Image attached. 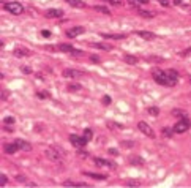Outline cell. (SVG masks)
<instances>
[{
	"label": "cell",
	"mask_w": 191,
	"mask_h": 188,
	"mask_svg": "<svg viewBox=\"0 0 191 188\" xmlns=\"http://www.w3.org/2000/svg\"><path fill=\"white\" fill-rule=\"evenodd\" d=\"M136 35H138V37H141V38H144V40H147V41H152V40L157 38V35H155V33L147 32V30H138Z\"/></svg>",
	"instance_id": "11"
},
{
	"label": "cell",
	"mask_w": 191,
	"mask_h": 188,
	"mask_svg": "<svg viewBox=\"0 0 191 188\" xmlns=\"http://www.w3.org/2000/svg\"><path fill=\"white\" fill-rule=\"evenodd\" d=\"M138 13H139V15L142 16V18H153V13H150V11H145V10H139Z\"/></svg>",
	"instance_id": "28"
},
{
	"label": "cell",
	"mask_w": 191,
	"mask_h": 188,
	"mask_svg": "<svg viewBox=\"0 0 191 188\" xmlns=\"http://www.w3.org/2000/svg\"><path fill=\"white\" fill-rule=\"evenodd\" d=\"M41 37L49 38V37H51V32H49V30H41Z\"/></svg>",
	"instance_id": "45"
},
{
	"label": "cell",
	"mask_w": 191,
	"mask_h": 188,
	"mask_svg": "<svg viewBox=\"0 0 191 188\" xmlns=\"http://www.w3.org/2000/svg\"><path fill=\"white\" fill-rule=\"evenodd\" d=\"M123 62H125V63H128V65H136L139 60H138V57H134V55L125 54V55H123Z\"/></svg>",
	"instance_id": "20"
},
{
	"label": "cell",
	"mask_w": 191,
	"mask_h": 188,
	"mask_svg": "<svg viewBox=\"0 0 191 188\" xmlns=\"http://www.w3.org/2000/svg\"><path fill=\"white\" fill-rule=\"evenodd\" d=\"M171 114L172 115H177V117H188L186 115V111H183V109H172Z\"/></svg>",
	"instance_id": "23"
},
{
	"label": "cell",
	"mask_w": 191,
	"mask_h": 188,
	"mask_svg": "<svg viewBox=\"0 0 191 188\" xmlns=\"http://www.w3.org/2000/svg\"><path fill=\"white\" fill-rule=\"evenodd\" d=\"M59 49H60L62 52H66V54H71V52L74 51V47H73L71 44H66V43H60V44H59Z\"/></svg>",
	"instance_id": "21"
},
{
	"label": "cell",
	"mask_w": 191,
	"mask_h": 188,
	"mask_svg": "<svg viewBox=\"0 0 191 188\" xmlns=\"http://www.w3.org/2000/svg\"><path fill=\"white\" fill-rule=\"evenodd\" d=\"M21 71L25 73V74H32V70L29 66H21Z\"/></svg>",
	"instance_id": "39"
},
{
	"label": "cell",
	"mask_w": 191,
	"mask_h": 188,
	"mask_svg": "<svg viewBox=\"0 0 191 188\" xmlns=\"http://www.w3.org/2000/svg\"><path fill=\"white\" fill-rule=\"evenodd\" d=\"M138 2H139V3H148L150 0H138Z\"/></svg>",
	"instance_id": "52"
},
{
	"label": "cell",
	"mask_w": 191,
	"mask_h": 188,
	"mask_svg": "<svg viewBox=\"0 0 191 188\" xmlns=\"http://www.w3.org/2000/svg\"><path fill=\"white\" fill-rule=\"evenodd\" d=\"M3 150H5V154L13 155V154H16V152L19 150V147H18L16 142H13V144H5V145H3Z\"/></svg>",
	"instance_id": "14"
},
{
	"label": "cell",
	"mask_w": 191,
	"mask_h": 188,
	"mask_svg": "<svg viewBox=\"0 0 191 188\" xmlns=\"http://www.w3.org/2000/svg\"><path fill=\"white\" fill-rule=\"evenodd\" d=\"M138 128H139V131H142V133H144L145 136H148L150 139L155 138V131L152 130V127H150L148 123H145V122H139V123H138Z\"/></svg>",
	"instance_id": "6"
},
{
	"label": "cell",
	"mask_w": 191,
	"mask_h": 188,
	"mask_svg": "<svg viewBox=\"0 0 191 188\" xmlns=\"http://www.w3.org/2000/svg\"><path fill=\"white\" fill-rule=\"evenodd\" d=\"M95 8V11H98V13H103V15H111V11L106 8V6H101V5H95L93 6Z\"/></svg>",
	"instance_id": "25"
},
{
	"label": "cell",
	"mask_w": 191,
	"mask_h": 188,
	"mask_svg": "<svg viewBox=\"0 0 191 188\" xmlns=\"http://www.w3.org/2000/svg\"><path fill=\"white\" fill-rule=\"evenodd\" d=\"M152 76H153L155 82H157V84H161V86L174 87V86L177 84V81L171 79V78L167 76V73L163 71V70H160V68H153V70H152Z\"/></svg>",
	"instance_id": "1"
},
{
	"label": "cell",
	"mask_w": 191,
	"mask_h": 188,
	"mask_svg": "<svg viewBox=\"0 0 191 188\" xmlns=\"http://www.w3.org/2000/svg\"><path fill=\"white\" fill-rule=\"evenodd\" d=\"M16 144H18L19 150H24V152H30L32 150V145L29 142H25L24 139H16Z\"/></svg>",
	"instance_id": "15"
},
{
	"label": "cell",
	"mask_w": 191,
	"mask_h": 188,
	"mask_svg": "<svg viewBox=\"0 0 191 188\" xmlns=\"http://www.w3.org/2000/svg\"><path fill=\"white\" fill-rule=\"evenodd\" d=\"M76 186H89V185H87L86 182H77V183H76Z\"/></svg>",
	"instance_id": "49"
},
{
	"label": "cell",
	"mask_w": 191,
	"mask_h": 188,
	"mask_svg": "<svg viewBox=\"0 0 191 188\" xmlns=\"http://www.w3.org/2000/svg\"><path fill=\"white\" fill-rule=\"evenodd\" d=\"M111 101H112V100H111L109 95H104V96H103V104H104V106H109Z\"/></svg>",
	"instance_id": "33"
},
{
	"label": "cell",
	"mask_w": 191,
	"mask_h": 188,
	"mask_svg": "<svg viewBox=\"0 0 191 188\" xmlns=\"http://www.w3.org/2000/svg\"><path fill=\"white\" fill-rule=\"evenodd\" d=\"M3 123L5 125H13V123H15V117H5V119H3Z\"/></svg>",
	"instance_id": "31"
},
{
	"label": "cell",
	"mask_w": 191,
	"mask_h": 188,
	"mask_svg": "<svg viewBox=\"0 0 191 188\" xmlns=\"http://www.w3.org/2000/svg\"><path fill=\"white\" fill-rule=\"evenodd\" d=\"M84 32H86V29H84V27H81V25H77V27H73V29L66 30V37H68V38H74V37H77V35H81V33H84Z\"/></svg>",
	"instance_id": "9"
},
{
	"label": "cell",
	"mask_w": 191,
	"mask_h": 188,
	"mask_svg": "<svg viewBox=\"0 0 191 188\" xmlns=\"http://www.w3.org/2000/svg\"><path fill=\"white\" fill-rule=\"evenodd\" d=\"M71 55H76V57H82L84 52H82V51H79V49H74V51L71 52Z\"/></svg>",
	"instance_id": "40"
},
{
	"label": "cell",
	"mask_w": 191,
	"mask_h": 188,
	"mask_svg": "<svg viewBox=\"0 0 191 188\" xmlns=\"http://www.w3.org/2000/svg\"><path fill=\"white\" fill-rule=\"evenodd\" d=\"M76 183H77V182H73V180H66V182L63 183V185H65V186H76Z\"/></svg>",
	"instance_id": "44"
},
{
	"label": "cell",
	"mask_w": 191,
	"mask_h": 188,
	"mask_svg": "<svg viewBox=\"0 0 191 188\" xmlns=\"http://www.w3.org/2000/svg\"><path fill=\"white\" fill-rule=\"evenodd\" d=\"M126 185H128V186H139L141 182H139V180H126Z\"/></svg>",
	"instance_id": "32"
},
{
	"label": "cell",
	"mask_w": 191,
	"mask_h": 188,
	"mask_svg": "<svg viewBox=\"0 0 191 188\" xmlns=\"http://www.w3.org/2000/svg\"><path fill=\"white\" fill-rule=\"evenodd\" d=\"M189 127H191V122L188 120V117H182V119L177 122L172 128H174L175 133H179V135H180V133H185V131H186Z\"/></svg>",
	"instance_id": "3"
},
{
	"label": "cell",
	"mask_w": 191,
	"mask_h": 188,
	"mask_svg": "<svg viewBox=\"0 0 191 188\" xmlns=\"http://www.w3.org/2000/svg\"><path fill=\"white\" fill-rule=\"evenodd\" d=\"M44 16L47 19H60L63 16V11L62 10H57V8H51V10H47L44 13Z\"/></svg>",
	"instance_id": "7"
},
{
	"label": "cell",
	"mask_w": 191,
	"mask_h": 188,
	"mask_svg": "<svg viewBox=\"0 0 191 188\" xmlns=\"http://www.w3.org/2000/svg\"><path fill=\"white\" fill-rule=\"evenodd\" d=\"M120 145H122V147H133L134 142L133 141H122V142H120Z\"/></svg>",
	"instance_id": "35"
},
{
	"label": "cell",
	"mask_w": 191,
	"mask_h": 188,
	"mask_svg": "<svg viewBox=\"0 0 191 188\" xmlns=\"http://www.w3.org/2000/svg\"><path fill=\"white\" fill-rule=\"evenodd\" d=\"M189 81H191V79H189Z\"/></svg>",
	"instance_id": "53"
},
{
	"label": "cell",
	"mask_w": 191,
	"mask_h": 188,
	"mask_svg": "<svg viewBox=\"0 0 191 188\" xmlns=\"http://www.w3.org/2000/svg\"><path fill=\"white\" fill-rule=\"evenodd\" d=\"M77 154H79V157H89V154H87V152H84V150H79V152H77Z\"/></svg>",
	"instance_id": "47"
},
{
	"label": "cell",
	"mask_w": 191,
	"mask_h": 188,
	"mask_svg": "<svg viewBox=\"0 0 191 188\" xmlns=\"http://www.w3.org/2000/svg\"><path fill=\"white\" fill-rule=\"evenodd\" d=\"M108 154L112 155V157H117L118 155V150L117 149H108Z\"/></svg>",
	"instance_id": "38"
},
{
	"label": "cell",
	"mask_w": 191,
	"mask_h": 188,
	"mask_svg": "<svg viewBox=\"0 0 191 188\" xmlns=\"http://www.w3.org/2000/svg\"><path fill=\"white\" fill-rule=\"evenodd\" d=\"M70 141H71V144L74 145V147H77V149L84 147V145L89 142L86 139V136H77V135H71V136H70Z\"/></svg>",
	"instance_id": "5"
},
{
	"label": "cell",
	"mask_w": 191,
	"mask_h": 188,
	"mask_svg": "<svg viewBox=\"0 0 191 188\" xmlns=\"http://www.w3.org/2000/svg\"><path fill=\"white\" fill-rule=\"evenodd\" d=\"M166 73H167V76H169V78H171V79H174V81H177V79H179V71H175V70H166Z\"/></svg>",
	"instance_id": "24"
},
{
	"label": "cell",
	"mask_w": 191,
	"mask_h": 188,
	"mask_svg": "<svg viewBox=\"0 0 191 188\" xmlns=\"http://www.w3.org/2000/svg\"><path fill=\"white\" fill-rule=\"evenodd\" d=\"M38 98H51V95H49V92H38L37 93Z\"/></svg>",
	"instance_id": "34"
},
{
	"label": "cell",
	"mask_w": 191,
	"mask_h": 188,
	"mask_svg": "<svg viewBox=\"0 0 191 188\" xmlns=\"http://www.w3.org/2000/svg\"><path fill=\"white\" fill-rule=\"evenodd\" d=\"M104 2H108V3H111V5H115V6H120V5H122V2H120V0H104Z\"/></svg>",
	"instance_id": "36"
},
{
	"label": "cell",
	"mask_w": 191,
	"mask_h": 188,
	"mask_svg": "<svg viewBox=\"0 0 191 188\" xmlns=\"http://www.w3.org/2000/svg\"><path fill=\"white\" fill-rule=\"evenodd\" d=\"M13 55H15V57H18V59L27 57V55H30V51L27 49V47H16V49L13 51Z\"/></svg>",
	"instance_id": "12"
},
{
	"label": "cell",
	"mask_w": 191,
	"mask_h": 188,
	"mask_svg": "<svg viewBox=\"0 0 191 188\" xmlns=\"http://www.w3.org/2000/svg\"><path fill=\"white\" fill-rule=\"evenodd\" d=\"M84 176L92 177L93 180H106V179H108V176H106V174H95V172H84Z\"/></svg>",
	"instance_id": "18"
},
{
	"label": "cell",
	"mask_w": 191,
	"mask_h": 188,
	"mask_svg": "<svg viewBox=\"0 0 191 188\" xmlns=\"http://www.w3.org/2000/svg\"><path fill=\"white\" fill-rule=\"evenodd\" d=\"M68 5H71L73 8H84V6H87L84 0H65Z\"/></svg>",
	"instance_id": "17"
},
{
	"label": "cell",
	"mask_w": 191,
	"mask_h": 188,
	"mask_svg": "<svg viewBox=\"0 0 191 188\" xmlns=\"http://www.w3.org/2000/svg\"><path fill=\"white\" fill-rule=\"evenodd\" d=\"M101 37L106 40H123L126 38L125 33H101Z\"/></svg>",
	"instance_id": "13"
},
{
	"label": "cell",
	"mask_w": 191,
	"mask_h": 188,
	"mask_svg": "<svg viewBox=\"0 0 191 188\" xmlns=\"http://www.w3.org/2000/svg\"><path fill=\"white\" fill-rule=\"evenodd\" d=\"M46 51H51V52H59L60 49H59V44H57V46L49 44V46H46Z\"/></svg>",
	"instance_id": "30"
},
{
	"label": "cell",
	"mask_w": 191,
	"mask_h": 188,
	"mask_svg": "<svg viewBox=\"0 0 191 188\" xmlns=\"http://www.w3.org/2000/svg\"><path fill=\"white\" fill-rule=\"evenodd\" d=\"M82 74H84L82 71H77V70H73V68H66L65 71H63V76H65V78H70V79L79 78V76H82Z\"/></svg>",
	"instance_id": "10"
},
{
	"label": "cell",
	"mask_w": 191,
	"mask_h": 188,
	"mask_svg": "<svg viewBox=\"0 0 191 188\" xmlns=\"http://www.w3.org/2000/svg\"><path fill=\"white\" fill-rule=\"evenodd\" d=\"M93 161L96 166H106V168H111V169H115V163H112V161H108V160H104V158H100V157H96L93 158Z\"/></svg>",
	"instance_id": "8"
},
{
	"label": "cell",
	"mask_w": 191,
	"mask_h": 188,
	"mask_svg": "<svg viewBox=\"0 0 191 188\" xmlns=\"http://www.w3.org/2000/svg\"><path fill=\"white\" fill-rule=\"evenodd\" d=\"M90 62H93V63H100V57L98 55H90Z\"/></svg>",
	"instance_id": "37"
},
{
	"label": "cell",
	"mask_w": 191,
	"mask_h": 188,
	"mask_svg": "<svg viewBox=\"0 0 191 188\" xmlns=\"http://www.w3.org/2000/svg\"><path fill=\"white\" fill-rule=\"evenodd\" d=\"M16 180H18V182H25V176H24V174H18Z\"/></svg>",
	"instance_id": "42"
},
{
	"label": "cell",
	"mask_w": 191,
	"mask_h": 188,
	"mask_svg": "<svg viewBox=\"0 0 191 188\" xmlns=\"http://www.w3.org/2000/svg\"><path fill=\"white\" fill-rule=\"evenodd\" d=\"M145 60L147 62H163V59H160V57H147Z\"/></svg>",
	"instance_id": "41"
},
{
	"label": "cell",
	"mask_w": 191,
	"mask_h": 188,
	"mask_svg": "<svg viewBox=\"0 0 191 188\" xmlns=\"http://www.w3.org/2000/svg\"><path fill=\"white\" fill-rule=\"evenodd\" d=\"M130 164H133V166H144L145 164V160L144 158H141V157H130Z\"/></svg>",
	"instance_id": "16"
},
{
	"label": "cell",
	"mask_w": 191,
	"mask_h": 188,
	"mask_svg": "<svg viewBox=\"0 0 191 188\" xmlns=\"http://www.w3.org/2000/svg\"><path fill=\"white\" fill-rule=\"evenodd\" d=\"M147 112L150 114V115H153V117H157V115L160 114V109H158L157 106H150V108L147 109Z\"/></svg>",
	"instance_id": "26"
},
{
	"label": "cell",
	"mask_w": 191,
	"mask_h": 188,
	"mask_svg": "<svg viewBox=\"0 0 191 188\" xmlns=\"http://www.w3.org/2000/svg\"><path fill=\"white\" fill-rule=\"evenodd\" d=\"M84 136H86L87 141H90L92 136H93V133H92V130H90V128H87V130H84Z\"/></svg>",
	"instance_id": "29"
},
{
	"label": "cell",
	"mask_w": 191,
	"mask_h": 188,
	"mask_svg": "<svg viewBox=\"0 0 191 188\" xmlns=\"http://www.w3.org/2000/svg\"><path fill=\"white\" fill-rule=\"evenodd\" d=\"M0 177H2V179H0V182H2V185H6V183H8V177H6L5 174H2Z\"/></svg>",
	"instance_id": "43"
},
{
	"label": "cell",
	"mask_w": 191,
	"mask_h": 188,
	"mask_svg": "<svg viewBox=\"0 0 191 188\" xmlns=\"http://www.w3.org/2000/svg\"><path fill=\"white\" fill-rule=\"evenodd\" d=\"M6 96H8V93H6V92H5V90H3V92H2V100H3V101L6 100Z\"/></svg>",
	"instance_id": "50"
},
{
	"label": "cell",
	"mask_w": 191,
	"mask_h": 188,
	"mask_svg": "<svg viewBox=\"0 0 191 188\" xmlns=\"http://www.w3.org/2000/svg\"><path fill=\"white\" fill-rule=\"evenodd\" d=\"M3 8L8 11V13H11V15H15V16H19V15H22V13H24V6L21 5V3H18V2L5 3Z\"/></svg>",
	"instance_id": "2"
},
{
	"label": "cell",
	"mask_w": 191,
	"mask_h": 188,
	"mask_svg": "<svg viewBox=\"0 0 191 188\" xmlns=\"http://www.w3.org/2000/svg\"><path fill=\"white\" fill-rule=\"evenodd\" d=\"M174 5H182V0H174Z\"/></svg>",
	"instance_id": "51"
},
{
	"label": "cell",
	"mask_w": 191,
	"mask_h": 188,
	"mask_svg": "<svg viewBox=\"0 0 191 188\" xmlns=\"http://www.w3.org/2000/svg\"><path fill=\"white\" fill-rule=\"evenodd\" d=\"M82 87L79 84H70L68 86V92H77V90H81Z\"/></svg>",
	"instance_id": "27"
},
{
	"label": "cell",
	"mask_w": 191,
	"mask_h": 188,
	"mask_svg": "<svg viewBox=\"0 0 191 188\" xmlns=\"http://www.w3.org/2000/svg\"><path fill=\"white\" fill-rule=\"evenodd\" d=\"M44 154H46V157L51 160V161H60V158L63 157L62 154H60V150H59V147H49V149H46L44 150Z\"/></svg>",
	"instance_id": "4"
},
{
	"label": "cell",
	"mask_w": 191,
	"mask_h": 188,
	"mask_svg": "<svg viewBox=\"0 0 191 188\" xmlns=\"http://www.w3.org/2000/svg\"><path fill=\"white\" fill-rule=\"evenodd\" d=\"M90 46L95 47V49H103V51H111L112 49L111 44H108V43H90Z\"/></svg>",
	"instance_id": "19"
},
{
	"label": "cell",
	"mask_w": 191,
	"mask_h": 188,
	"mask_svg": "<svg viewBox=\"0 0 191 188\" xmlns=\"http://www.w3.org/2000/svg\"><path fill=\"white\" fill-rule=\"evenodd\" d=\"M174 133H175V131H174V128H172V127H164V128L161 130V135H163V136H166V138L174 136Z\"/></svg>",
	"instance_id": "22"
},
{
	"label": "cell",
	"mask_w": 191,
	"mask_h": 188,
	"mask_svg": "<svg viewBox=\"0 0 191 188\" xmlns=\"http://www.w3.org/2000/svg\"><path fill=\"white\" fill-rule=\"evenodd\" d=\"M180 55H183V57H185V55H191V47H188V49H185V51H182Z\"/></svg>",
	"instance_id": "46"
},
{
	"label": "cell",
	"mask_w": 191,
	"mask_h": 188,
	"mask_svg": "<svg viewBox=\"0 0 191 188\" xmlns=\"http://www.w3.org/2000/svg\"><path fill=\"white\" fill-rule=\"evenodd\" d=\"M160 3L163 6H169V0H160Z\"/></svg>",
	"instance_id": "48"
}]
</instances>
